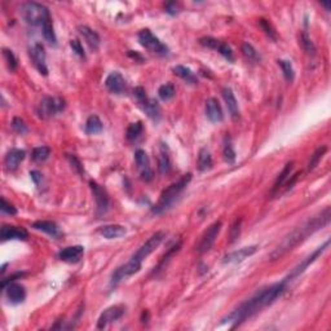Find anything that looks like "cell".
Returning <instances> with one entry per match:
<instances>
[{"instance_id": "1", "label": "cell", "mask_w": 331, "mask_h": 331, "mask_svg": "<svg viewBox=\"0 0 331 331\" xmlns=\"http://www.w3.org/2000/svg\"><path fill=\"white\" fill-rule=\"evenodd\" d=\"M287 283V280L283 278L282 281L272 283V285L267 286V287L260 288L259 291L255 292L251 298L241 303L233 312H230L228 316L224 317L221 320V325L228 322V324H233V328L239 326L246 320H249V318L257 314L263 309H265L267 306H272L286 291Z\"/></svg>"}, {"instance_id": "2", "label": "cell", "mask_w": 331, "mask_h": 331, "mask_svg": "<svg viewBox=\"0 0 331 331\" xmlns=\"http://www.w3.org/2000/svg\"><path fill=\"white\" fill-rule=\"evenodd\" d=\"M330 220H331L330 207H325L324 210L321 211V212H318L316 216L308 219V220L304 221L302 225H299L298 228L294 229L291 233H288L287 235H285V238L282 239L281 242H280V245L269 254V260L274 261V260H278L280 257L286 255L288 251H291V250L295 249L296 246H299L300 243L304 242L308 237L314 234L316 231L325 228V227H328Z\"/></svg>"}, {"instance_id": "3", "label": "cell", "mask_w": 331, "mask_h": 331, "mask_svg": "<svg viewBox=\"0 0 331 331\" xmlns=\"http://www.w3.org/2000/svg\"><path fill=\"white\" fill-rule=\"evenodd\" d=\"M164 237L166 235H164L163 231H155L150 238H148V241L144 245L140 246V249H137V251L132 255L131 259L127 263L121 265V267L117 268L113 272L110 277V282H109V288L114 290L122 281H125L126 278L131 277L135 273L140 272L144 260L149 256L150 254L154 253L155 249L159 247L160 243L163 242Z\"/></svg>"}, {"instance_id": "4", "label": "cell", "mask_w": 331, "mask_h": 331, "mask_svg": "<svg viewBox=\"0 0 331 331\" xmlns=\"http://www.w3.org/2000/svg\"><path fill=\"white\" fill-rule=\"evenodd\" d=\"M190 180H192V174L184 175L181 178H178V181L171 184L167 189H164L162 194H160L159 201L157 202V204L152 208V212L155 215H160L170 210L175 203L178 202V200L180 198L182 192L189 185Z\"/></svg>"}, {"instance_id": "5", "label": "cell", "mask_w": 331, "mask_h": 331, "mask_svg": "<svg viewBox=\"0 0 331 331\" xmlns=\"http://www.w3.org/2000/svg\"><path fill=\"white\" fill-rule=\"evenodd\" d=\"M20 13L26 24L35 26V27H40V29L43 27L47 21L52 20L48 8L43 4L36 3V1H27V3L22 4L20 8Z\"/></svg>"}, {"instance_id": "6", "label": "cell", "mask_w": 331, "mask_h": 331, "mask_svg": "<svg viewBox=\"0 0 331 331\" xmlns=\"http://www.w3.org/2000/svg\"><path fill=\"white\" fill-rule=\"evenodd\" d=\"M65 106H66V103H65L64 99L46 96L42 99V101L36 107V114L42 119H50L54 115L60 114L61 111H64Z\"/></svg>"}, {"instance_id": "7", "label": "cell", "mask_w": 331, "mask_h": 331, "mask_svg": "<svg viewBox=\"0 0 331 331\" xmlns=\"http://www.w3.org/2000/svg\"><path fill=\"white\" fill-rule=\"evenodd\" d=\"M133 96L137 100L139 105L143 107V110L145 111L148 117L154 121L155 123L159 122L160 119V106L159 103L157 101L154 100V99H149V97L146 96L145 89L143 87H136L133 89Z\"/></svg>"}, {"instance_id": "8", "label": "cell", "mask_w": 331, "mask_h": 331, "mask_svg": "<svg viewBox=\"0 0 331 331\" xmlns=\"http://www.w3.org/2000/svg\"><path fill=\"white\" fill-rule=\"evenodd\" d=\"M139 42L140 44L146 48L148 51H150L152 53L159 54V56H167L170 53V50L168 47L164 43H162L157 36L154 35L153 32L148 29H144L139 32Z\"/></svg>"}, {"instance_id": "9", "label": "cell", "mask_w": 331, "mask_h": 331, "mask_svg": "<svg viewBox=\"0 0 331 331\" xmlns=\"http://www.w3.org/2000/svg\"><path fill=\"white\" fill-rule=\"evenodd\" d=\"M221 227H223V223H221V221H215L214 224H211L210 227H208V229L203 233V235L200 239V242L197 245L196 249L197 253L202 255V254L210 251L211 247L214 246L215 241H216L217 235L220 233Z\"/></svg>"}, {"instance_id": "10", "label": "cell", "mask_w": 331, "mask_h": 331, "mask_svg": "<svg viewBox=\"0 0 331 331\" xmlns=\"http://www.w3.org/2000/svg\"><path fill=\"white\" fill-rule=\"evenodd\" d=\"M89 186H91V190H92L93 198H95V202H96V211L97 215L101 216V215L106 214L109 207H110V200H109V194L100 184H97L96 181H89Z\"/></svg>"}, {"instance_id": "11", "label": "cell", "mask_w": 331, "mask_h": 331, "mask_svg": "<svg viewBox=\"0 0 331 331\" xmlns=\"http://www.w3.org/2000/svg\"><path fill=\"white\" fill-rule=\"evenodd\" d=\"M329 245H330V241H326V242H325L324 245L320 246V247H318V249L314 250L313 253L310 254L309 256H306V259L303 260L302 263L298 264V265H296V267L294 268V269H292L291 273L288 274L287 277H286V280H287V282H291L292 280H295L296 277H299L300 274L304 273V271H306V268L309 267V265H310V264H312V263H314V261H316L317 257H318V256H320V255H322V254L325 253V250L328 249Z\"/></svg>"}, {"instance_id": "12", "label": "cell", "mask_w": 331, "mask_h": 331, "mask_svg": "<svg viewBox=\"0 0 331 331\" xmlns=\"http://www.w3.org/2000/svg\"><path fill=\"white\" fill-rule=\"evenodd\" d=\"M135 163L136 167L139 170L140 176L143 178L145 182H149L153 180L154 178V172L153 168L150 166V159L148 157V154H146L145 150L143 149H137L135 152Z\"/></svg>"}, {"instance_id": "13", "label": "cell", "mask_w": 331, "mask_h": 331, "mask_svg": "<svg viewBox=\"0 0 331 331\" xmlns=\"http://www.w3.org/2000/svg\"><path fill=\"white\" fill-rule=\"evenodd\" d=\"M30 56L35 65L36 70L43 75H48V66H47L46 48L42 43H35L30 47Z\"/></svg>"}, {"instance_id": "14", "label": "cell", "mask_w": 331, "mask_h": 331, "mask_svg": "<svg viewBox=\"0 0 331 331\" xmlns=\"http://www.w3.org/2000/svg\"><path fill=\"white\" fill-rule=\"evenodd\" d=\"M125 306H109L106 309L103 310L102 313L100 314L99 320H97V329H105L107 325L113 324L115 321H118L119 318H122V316L125 314Z\"/></svg>"}, {"instance_id": "15", "label": "cell", "mask_w": 331, "mask_h": 331, "mask_svg": "<svg viewBox=\"0 0 331 331\" xmlns=\"http://www.w3.org/2000/svg\"><path fill=\"white\" fill-rule=\"evenodd\" d=\"M105 87L114 95H123L127 91L126 79L119 72H113L107 75L106 80H105Z\"/></svg>"}, {"instance_id": "16", "label": "cell", "mask_w": 331, "mask_h": 331, "mask_svg": "<svg viewBox=\"0 0 331 331\" xmlns=\"http://www.w3.org/2000/svg\"><path fill=\"white\" fill-rule=\"evenodd\" d=\"M3 291L5 292L8 302L11 304H21L25 302L26 299V288L20 283L12 282L7 287L3 288Z\"/></svg>"}, {"instance_id": "17", "label": "cell", "mask_w": 331, "mask_h": 331, "mask_svg": "<svg viewBox=\"0 0 331 331\" xmlns=\"http://www.w3.org/2000/svg\"><path fill=\"white\" fill-rule=\"evenodd\" d=\"M83 255H84V247L76 245L61 250L60 253L57 254V257L61 261H64V263L75 264L78 263V261H80Z\"/></svg>"}, {"instance_id": "18", "label": "cell", "mask_w": 331, "mask_h": 331, "mask_svg": "<svg viewBox=\"0 0 331 331\" xmlns=\"http://www.w3.org/2000/svg\"><path fill=\"white\" fill-rule=\"evenodd\" d=\"M257 251V246H249V247H243V249L235 250L231 251L228 255L223 257V263L224 264H233V263H242L243 260L247 257L253 256L254 254Z\"/></svg>"}, {"instance_id": "19", "label": "cell", "mask_w": 331, "mask_h": 331, "mask_svg": "<svg viewBox=\"0 0 331 331\" xmlns=\"http://www.w3.org/2000/svg\"><path fill=\"white\" fill-rule=\"evenodd\" d=\"M0 238L3 242L5 241H12V239H17V241H26L29 238V233L24 228H18V227H11V225H3V228L0 230Z\"/></svg>"}, {"instance_id": "20", "label": "cell", "mask_w": 331, "mask_h": 331, "mask_svg": "<svg viewBox=\"0 0 331 331\" xmlns=\"http://www.w3.org/2000/svg\"><path fill=\"white\" fill-rule=\"evenodd\" d=\"M26 153L25 150L21 149H11L5 154V158H4V166H5V170L9 172L16 171L18 168V166L21 164V162L25 159Z\"/></svg>"}, {"instance_id": "21", "label": "cell", "mask_w": 331, "mask_h": 331, "mask_svg": "<svg viewBox=\"0 0 331 331\" xmlns=\"http://www.w3.org/2000/svg\"><path fill=\"white\" fill-rule=\"evenodd\" d=\"M206 117L208 118V121L212 123H220L224 119V114H223V109L220 106V102L215 99L211 97L208 100H206Z\"/></svg>"}, {"instance_id": "22", "label": "cell", "mask_w": 331, "mask_h": 331, "mask_svg": "<svg viewBox=\"0 0 331 331\" xmlns=\"http://www.w3.org/2000/svg\"><path fill=\"white\" fill-rule=\"evenodd\" d=\"M79 32H80V35L83 36V39L88 44V47L91 48V51L93 52H97V51L100 50V44H101V39L100 35L97 34L95 30H92L91 27L86 25H80L78 27Z\"/></svg>"}, {"instance_id": "23", "label": "cell", "mask_w": 331, "mask_h": 331, "mask_svg": "<svg viewBox=\"0 0 331 331\" xmlns=\"http://www.w3.org/2000/svg\"><path fill=\"white\" fill-rule=\"evenodd\" d=\"M221 95H223V99L225 101V105L228 107V111L230 117L233 119H237L239 117V107H238V101L235 99L234 93L231 91L230 87H224L221 89Z\"/></svg>"}, {"instance_id": "24", "label": "cell", "mask_w": 331, "mask_h": 331, "mask_svg": "<svg viewBox=\"0 0 331 331\" xmlns=\"http://www.w3.org/2000/svg\"><path fill=\"white\" fill-rule=\"evenodd\" d=\"M32 228L35 229V230H40L43 231V233H47L51 237H54V238H58L61 235L60 228H58V225L54 223V221H48V220H39L35 221L34 224H32Z\"/></svg>"}, {"instance_id": "25", "label": "cell", "mask_w": 331, "mask_h": 331, "mask_svg": "<svg viewBox=\"0 0 331 331\" xmlns=\"http://www.w3.org/2000/svg\"><path fill=\"white\" fill-rule=\"evenodd\" d=\"M158 170L162 175L171 171V158H170V150H168L167 144L162 143L160 145L159 155H158Z\"/></svg>"}, {"instance_id": "26", "label": "cell", "mask_w": 331, "mask_h": 331, "mask_svg": "<svg viewBox=\"0 0 331 331\" xmlns=\"http://www.w3.org/2000/svg\"><path fill=\"white\" fill-rule=\"evenodd\" d=\"M99 233L102 235L103 238L114 239V238H119V237H122V235H125L126 228L125 227H122V225L110 224V225H105V227L99 229Z\"/></svg>"}, {"instance_id": "27", "label": "cell", "mask_w": 331, "mask_h": 331, "mask_svg": "<svg viewBox=\"0 0 331 331\" xmlns=\"http://www.w3.org/2000/svg\"><path fill=\"white\" fill-rule=\"evenodd\" d=\"M174 74L178 75V78H181L184 82L189 83V84H197L198 83V78L197 75L190 70L186 66H182V65H176L174 69Z\"/></svg>"}, {"instance_id": "28", "label": "cell", "mask_w": 331, "mask_h": 331, "mask_svg": "<svg viewBox=\"0 0 331 331\" xmlns=\"http://www.w3.org/2000/svg\"><path fill=\"white\" fill-rule=\"evenodd\" d=\"M197 167L201 172L208 171L212 168V155L210 150L206 148H202L198 153V160H197Z\"/></svg>"}, {"instance_id": "29", "label": "cell", "mask_w": 331, "mask_h": 331, "mask_svg": "<svg viewBox=\"0 0 331 331\" xmlns=\"http://www.w3.org/2000/svg\"><path fill=\"white\" fill-rule=\"evenodd\" d=\"M292 168H294V162H288L285 167H283L282 172L278 175L277 178H276V181H274V184H273V188H272V193H273V194L276 192H278L282 186L285 185L286 181H287L288 176L291 175Z\"/></svg>"}, {"instance_id": "30", "label": "cell", "mask_w": 331, "mask_h": 331, "mask_svg": "<svg viewBox=\"0 0 331 331\" xmlns=\"http://www.w3.org/2000/svg\"><path fill=\"white\" fill-rule=\"evenodd\" d=\"M103 129V125L101 119L97 115H91L88 117L86 122V126H84V131H86L87 135H99L101 133Z\"/></svg>"}, {"instance_id": "31", "label": "cell", "mask_w": 331, "mask_h": 331, "mask_svg": "<svg viewBox=\"0 0 331 331\" xmlns=\"http://www.w3.org/2000/svg\"><path fill=\"white\" fill-rule=\"evenodd\" d=\"M144 132V125L143 122H135V123H131L127 128L126 132V137L128 141H136L141 137Z\"/></svg>"}, {"instance_id": "32", "label": "cell", "mask_w": 331, "mask_h": 331, "mask_svg": "<svg viewBox=\"0 0 331 331\" xmlns=\"http://www.w3.org/2000/svg\"><path fill=\"white\" fill-rule=\"evenodd\" d=\"M42 32H43L44 39H46L48 43L52 44V46H56V44H57V36H56V32H54L53 22H52V20H50V21H47L46 24H44L43 27H42Z\"/></svg>"}, {"instance_id": "33", "label": "cell", "mask_w": 331, "mask_h": 331, "mask_svg": "<svg viewBox=\"0 0 331 331\" xmlns=\"http://www.w3.org/2000/svg\"><path fill=\"white\" fill-rule=\"evenodd\" d=\"M51 155V149L48 146H38L35 149L32 150L31 158L34 162L36 163H42V162H46Z\"/></svg>"}, {"instance_id": "34", "label": "cell", "mask_w": 331, "mask_h": 331, "mask_svg": "<svg viewBox=\"0 0 331 331\" xmlns=\"http://www.w3.org/2000/svg\"><path fill=\"white\" fill-rule=\"evenodd\" d=\"M175 93H176V89L172 83H166V84H162L158 89V96H159L160 100L163 101H170L174 99Z\"/></svg>"}, {"instance_id": "35", "label": "cell", "mask_w": 331, "mask_h": 331, "mask_svg": "<svg viewBox=\"0 0 331 331\" xmlns=\"http://www.w3.org/2000/svg\"><path fill=\"white\" fill-rule=\"evenodd\" d=\"M299 43L306 53L310 54V56H314V54H316V47H314L313 42L310 40V38L308 36V34H306V31H303L302 34H300Z\"/></svg>"}, {"instance_id": "36", "label": "cell", "mask_w": 331, "mask_h": 331, "mask_svg": "<svg viewBox=\"0 0 331 331\" xmlns=\"http://www.w3.org/2000/svg\"><path fill=\"white\" fill-rule=\"evenodd\" d=\"M223 155H224V159L228 162V163L233 164L235 162V150L231 145V141L228 136L225 137L224 146H223Z\"/></svg>"}, {"instance_id": "37", "label": "cell", "mask_w": 331, "mask_h": 331, "mask_svg": "<svg viewBox=\"0 0 331 331\" xmlns=\"http://www.w3.org/2000/svg\"><path fill=\"white\" fill-rule=\"evenodd\" d=\"M242 53L243 56H245L249 61H251V62H259V61L261 60L259 52H257V51L250 43L242 44Z\"/></svg>"}, {"instance_id": "38", "label": "cell", "mask_w": 331, "mask_h": 331, "mask_svg": "<svg viewBox=\"0 0 331 331\" xmlns=\"http://www.w3.org/2000/svg\"><path fill=\"white\" fill-rule=\"evenodd\" d=\"M278 65L281 66L282 73H283V76L287 82H292L294 78H295V72H294V68H292V64L287 60H278Z\"/></svg>"}, {"instance_id": "39", "label": "cell", "mask_w": 331, "mask_h": 331, "mask_svg": "<svg viewBox=\"0 0 331 331\" xmlns=\"http://www.w3.org/2000/svg\"><path fill=\"white\" fill-rule=\"evenodd\" d=\"M326 150H328L326 146H321V148H318V149L314 152L313 155H310V160L309 163H308V171H312V170H314V168L318 166L320 160L322 159V157H324L325 153H326Z\"/></svg>"}, {"instance_id": "40", "label": "cell", "mask_w": 331, "mask_h": 331, "mask_svg": "<svg viewBox=\"0 0 331 331\" xmlns=\"http://www.w3.org/2000/svg\"><path fill=\"white\" fill-rule=\"evenodd\" d=\"M241 227H242V219L237 220L231 224L230 230H229V243H234L241 235Z\"/></svg>"}, {"instance_id": "41", "label": "cell", "mask_w": 331, "mask_h": 331, "mask_svg": "<svg viewBox=\"0 0 331 331\" xmlns=\"http://www.w3.org/2000/svg\"><path fill=\"white\" fill-rule=\"evenodd\" d=\"M3 56H4V58H5V61H7L8 69H9L11 72H15L16 69H17V66H18L17 58H16L15 53H13L11 50H8V48H4Z\"/></svg>"}, {"instance_id": "42", "label": "cell", "mask_w": 331, "mask_h": 331, "mask_svg": "<svg viewBox=\"0 0 331 331\" xmlns=\"http://www.w3.org/2000/svg\"><path fill=\"white\" fill-rule=\"evenodd\" d=\"M12 129L16 132V133H18V135H25V133H27V131H29V128H27V126H26V123L24 121H22L21 118H13V121H12Z\"/></svg>"}, {"instance_id": "43", "label": "cell", "mask_w": 331, "mask_h": 331, "mask_svg": "<svg viewBox=\"0 0 331 331\" xmlns=\"http://www.w3.org/2000/svg\"><path fill=\"white\" fill-rule=\"evenodd\" d=\"M259 24H260V26H261V29L264 30V32H265V34L271 38V39L277 40V32H276V30H274V27L272 26L271 22L267 21V20H264V18H261V20H259Z\"/></svg>"}, {"instance_id": "44", "label": "cell", "mask_w": 331, "mask_h": 331, "mask_svg": "<svg viewBox=\"0 0 331 331\" xmlns=\"http://www.w3.org/2000/svg\"><path fill=\"white\" fill-rule=\"evenodd\" d=\"M217 52L225 58V60H228L229 62H233L234 61V54H233V51H231L230 47L228 44L225 43H220L219 47H217Z\"/></svg>"}, {"instance_id": "45", "label": "cell", "mask_w": 331, "mask_h": 331, "mask_svg": "<svg viewBox=\"0 0 331 331\" xmlns=\"http://www.w3.org/2000/svg\"><path fill=\"white\" fill-rule=\"evenodd\" d=\"M220 43H221L220 40L215 39V38H212V36H203V38H201L200 39L201 46L206 47V48H210V50H214V51L217 50V47H219V44Z\"/></svg>"}, {"instance_id": "46", "label": "cell", "mask_w": 331, "mask_h": 331, "mask_svg": "<svg viewBox=\"0 0 331 331\" xmlns=\"http://www.w3.org/2000/svg\"><path fill=\"white\" fill-rule=\"evenodd\" d=\"M70 47H72L73 52H75V54H78L79 57L86 58V53H84V50H83L82 43H80L78 39L70 40Z\"/></svg>"}, {"instance_id": "47", "label": "cell", "mask_w": 331, "mask_h": 331, "mask_svg": "<svg viewBox=\"0 0 331 331\" xmlns=\"http://www.w3.org/2000/svg\"><path fill=\"white\" fill-rule=\"evenodd\" d=\"M68 159H69V162H70V164H72V167L74 168L75 171L78 172L79 175L84 174V171H83L82 163L79 162L78 158L75 157V155H70V154H68Z\"/></svg>"}, {"instance_id": "48", "label": "cell", "mask_w": 331, "mask_h": 331, "mask_svg": "<svg viewBox=\"0 0 331 331\" xmlns=\"http://www.w3.org/2000/svg\"><path fill=\"white\" fill-rule=\"evenodd\" d=\"M1 212H4V214H8V215H16L17 214V210H16V207H13L11 204V203H8L7 201H5V198H1Z\"/></svg>"}, {"instance_id": "49", "label": "cell", "mask_w": 331, "mask_h": 331, "mask_svg": "<svg viewBox=\"0 0 331 331\" xmlns=\"http://www.w3.org/2000/svg\"><path fill=\"white\" fill-rule=\"evenodd\" d=\"M25 274L26 273H24V272H18V273L12 274V276H9V277L4 278L3 281H1V288L7 287V286L9 285V283H12V282H15L16 280H18V278H21L22 276H25Z\"/></svg>"}, {"instance_id": "50", "label": "cell", "mask_w": 331, "mask_h": 331, "mask_svg": "<svg viewBox=\"0 0 331 331\" xmlns=\"http://www.w3.org/2000/svg\"><path fill=\"white\" fill-rule=\"evenodd\" d=\"M164 12L171 16H176L180 12V8L176 3H167L164 5Z\"/></svg>"}, {"instance_id": "51", "label": "cell", "mask_w": 331, "mask_h": 331, "mask_svg": "<svg viewBox=\"0 0 331 331\" xmlns=\"http://www.w3.org/2000/svg\"><path fill=\"white\" fill-rule=\"evenodd\" d=\"M30 178L35 185H39V182L42 181V174L39 171H30Z\"/></svg>"}, {"instance_id": "52", "label": "cell", "mask_w": 331, "mask_h": 331, "mask_svg": "<svg viewBox=\"0 0 331 331\" xmlns=\"http://www.w3.org/2000/svg\"><path fill=\"white\" fill-rule=\"evenodd\" d=\"M321 5L326 8V11H328V12L330 11V4H329V3H321Z\"/></svg>"}, {"instance_id": "53", "label": "cell", "mask_w": 331, "mask_h": 331, "mask_svg": "<svg viewBox=\"0 0 331 331\" xmlns=\"http://www.w3.org/2000/svg\"><path fill=\"white\" fill-rule=\"evenodd\" d=\"M7 265H8V264H4L3 267H1V274H3L4 272H5V268H7Z\"/></svg>"}]
</instances>
